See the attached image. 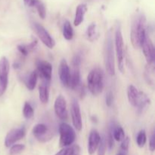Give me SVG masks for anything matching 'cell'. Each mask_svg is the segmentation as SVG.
Returning <instances> with one entry per match:
<instances>
[{"label":"cell","mask_w":155,"mask_h":155,"mask_svg":"<svg viewBox=\"0 0 155 155\" xmlns=\"http://www.w3.org/2000/svg\"><path fill=\"white\" fill-rule=\"evenodd\" d=\"M146 36V18L143 14H138L133 19L130 31L133 46L135 48H140Z\"/></svg>","instance_id":"obj_1"},{"label":"cell","mask_w":155,"mask_h":155,"mask_svg":"<svg viewBox=\"0 0 155 155\" xmlns=\"http://www.w3.org/2000/svg\"><path fill=\"white\" fill-rule=\"evenodd\" d=\"M87 86L94 96L100 95L104 89V74L101 68H95L87 76Z\"/></svg>","instance_id":"obj_2"},{"label":"cell","mask_w":155,"mask_h":155,"mask_svg":"<svg viewBox=\"0 0 155 155\" xmlns=\"http://www.w3.org/2000/svg\"><path fill=\"white\" fill-rule=\"evenodd\" d=\"M104 62L106 71L111 77L115 75V60H114V48L112 35L110 33H107L104 45Z\"/></svg>","instance_id":"obj_3"},{"label":"cell","mask_w":155,"mask_h":155,"mask_svg":"<svg viewBox=\"0 0 155 155\" xmlns=\"http://www.w3.org/2000/svg\"><path fill=\"white\" fill-rule=\"evenodd\" d=\"M60 134V146L61 148L69 147L74 144L76 139V133L71 125L66 123H61L59 126Z\"/></svg>","instance_id":"obj_4"},{"label":"cell","mask_w":155,"mask_h":155,"mask_svg":"<svg viewBox=\"0 0 155 155\" xmlns=\"http://www.w3.org/2000/svg\"><path fill=\"white\" fill-rule=\"evenodd\" d=\"M115 52L119 71L121 73L124 71V42L120 28L117 29L114 36Z\"/></svg>","instance_id":"obj_5"},{"label":"cell","mask_w":155,"mask_h":155,"mask_svg":"<svg viewBox=\"0 0 155 155\" xmlns=\"http://www.w3.org/2000/svg\"><path fill=\"white\" fill-rule=\"evenodd\" d=\"M10 64L6 57L0 58V96L5 92L8 83V74Z\"/></svg>","instance_id":"obj_6"},{"label":"cell","mask_w":155,"mask_h":155,"mask_svg":"<svg viewBox=\"0 0 155 155\" xmlns=\"http://www.w3.org/2000/svg\"><path fill=\"white\" fill-rule=\"evenodd\" d=\"M33 28L39 39L45 46L51 49L54 48L55 45V41L43 26L41 25L39 23H33Z\"/></svg>","instance_id":"obj_7"},{"label":"cell","mask_w":155,"mask_h":155,"mask_svg":"<svg viewBox=\"0 0 155 155\" xmlns=\"http://www.w3.org/2000/svg\"><path fill=\"white\" fill-rule=\"evenodd\" d=\"M32 133L40 142H48L52 138V133L48 127L44 124H36L32 129Z\"/></svg>","instance_id":"obj_8"},{"label":"cell","mask_w":155,"mask_h":155,"mask_svg":"<svg viewBox=\"0 0 155 155\" xmlns=\"http://www.w3.org/2000/svg\"><path fill=\"white\" fill-rule=\"evenodd\" d=\"M71 114L73 125L77 131H81L83 128V120H82L80 106L77 99L74 98L71 101Z\"/></svg>","instance_id":"obj_9"},{"label":"cell","mask_w":155,"mask_h":155,"mask_svg":"<svg viewBox=\"0 0 155 155\" xmlns=\"http://www.w3.org/2000/svg\"><path fill=\"white\" fill-rule=\"evenodd\" d=\"M25 135L26 130L24 127L12 129L6 135L5 139V145L7 148H10L17 142L24 139Z\"/></svg>","instance_id":"obj_10"},{"label":"cell","mask_w":155,"mask_h":155,"mask_svg":"<svg viewBox=\"0 0 155 155\" xmlns=\"http://www.w3.org/2000/svg\"><path fill=\"white\" fill-rule=\"evenodd\" d=\"M54 110L56 116L61 120H67L68 118V105L64 97L62 95H58L54 101Z\"/></svg>","instance_id":"obj_11"},{"label":"cell","mask_w":155,"mask_h":155,"mask_svg":"<svg viewBox=\"0 0 155 155\" xmlns=\"http://www.w3.org/2000/svg\"><path fill=\"white\" fill-rule=\"evenodd\" d=\"M36 71L42 80L51 81L52 76V65L47 61L38 60L36 61Z\"/></svg>","instance_id":"obj_12"},{"label":"cell","mask_w":155,"mask_h":155,"mask_svg":"<svg viewBox=\"0 0 155 155\" xmlns=\"http://www.w3.org/2000/svg\"><path fill=\"white\" fill-rule=\"evenodd\" d=\"M141 48H142V52H143L144 56L146 59L148 64H154L155 59L154 45L151 39L148 36L144 40Z\"/></svg>","instance_id":"obj_13"},{"label":"cell","mask_w":155,"mask_h":155,"mask_svg":"<svg viewBox=\"0 0 155 155\" xmlns=\"http://www.w3.org/2000/svg\"><path fill=\"white\" fill-rule=\"evenodd\" d=\"M58 75L61 84L65 87H69L71 70H70L69 65L65 59H62L59 64Z\"/></svg>","instance_id":"obj_14"},{"label":"cell","mask_w":155,"mask_h":155,"mask_svg":"<svg viewBox=\"0 0 155 155\" xmlns=\"http://www.w3.org/2000/svg\"><path fill=\"white\" fill-rule=\"evenodd\" d=\"M101 136L96 130H91L88 139V153L89 155L95 154L99 145Z\"/></svg>","instance_id":"obj_15"},{"label":"cell","mask_w":155,"mask_h":155,"mask_svg":"<svg viewBox=\"0 0 155 155\" xmlns=\"http://www.w3.org/2000/svg\"><path fill=\"white\" fill-rule=\"evenodd\" d=\"M81 84V76H80V67H73L71 71L69 87L71 89H77Z\"/></svg>","instance_id":"obj_16"},{"label":"cell","mask_w":155,"mask_h":155,"mask_svg":"<svg viewBox=\"0 0 155 155\" xmlns=\"http://www.w3.org/2000/svg\"><path fill=\"white\" fill-rule=\"evenodd\" d=\"M50 82L42 80L39 86V98L42 104H47L49 99Z\"/></svg>","instance_id":"obj_17"},{"label":"cell","mask_w":155,"mask_h":155,"mask_svg":"<svg viewBox=\"0 0 155 155\" xmlns=\"http://www.w3.org/2000/svg\"><path fill=\"white\" fill-rule=\"evenodd\" d=\"M87 12V5L86 4H80L76 8L75 16H74V26L80 25L84 20L85 15Z\"/></svg>","instance_id":"obj_18"},{"label":"cell","mask_w":155,"mask_h":155,"mask_svg":"<svg viewBox=\"0 0 155 155\" xmlns=\"http://www.w3.org/2000/svg\"><path fill=\"white\" fill-rule=\"evenodd\" d=\"M139 97V92L136 86L130 85L127 88V98L130 104L133 107H136Z\"/></svg>","instance_id":"obj_19"},{"label":"cell","mask_w":155,"mask_h":155,"mask_svg":"<svg viewBox=\"0 0 155 155\" xmlns=\"http://www.w3.org/2000/svg\"><path fill=\"white\" fill-rule=\"evenodd\" d=\"M150 104V99L148 98V95L145 93V92H139V100H138L137 106L136 108L138 110V113L141 114L143 111L144 109Z\"/></svg>","instance_id":"obj_20"},{"label":"cell","mask_w":155,"mask_h":155,"mask_svg":"<svg viewBox=\"0 0 155 155\" xmlns=\"http://www.w3.org/2000/svg\"><path fill=\"white\" fill-rule=\"evenodd\" d=\"M54 155H80V148L78 145L63 148Z\"/></svg>","instance_id":"obj_21"},{"label":"cell","mask_w":155,"mask_h":155,"mask_svg":"<svg viewBox=\"0 0 155 155\" xmlns=\"http://www.w3.org/2000/svg\"><path fill=\"white\" fill-rule=\"evenodd\" d=\"M62 34L66 40L71 41L74 38V29L69 21H65L62 28Z\"/></svg>","instance_id":"obj_22"},{"label":"cell","mask_w":155,"mask_h":155,"mask_svg":"<svg viewBox=\"0 0 155 155\" xmlns=\"http://www.w3.org/2000/svg\"><path fill=\"white\" fill-rule=\"evenodd\" d=\"M86 37L88 40L91 42L96 40L97 38L98 37V33L97 32L96 24L95 23H92L87 27V30L86 31Z\"/></svg>","instance_id":"obj_23"},{"label":"cell","mask_w":155,"mask_h":155,"mask_svg":"<svg viewBox=\"0 0 155 155\" xmlns=\"http://www.w3.org/2000/svg\"><path fill=\"white\" fill-rule=\"evenodd\" d=\"M38 77H39V76H38L37 71H33V72L29 75V77H27L25 84L29 90L32 91L35 89L36 83H37Z\"/></svg>","instance_id":"obj_24"},{"label":"cell","mask_w":155,"mask_h":155,"mask_svg":"<svg viewBox=\"0 0 155 155\" xmlns=\"http://www.w3.org/2000/svg\"><path fill=\"white\" fill-rule=\"evenodd\" d=\"M111 133L114 139L117 142H122L124 138L126 137L125 132L120 126H116V127H113L111 129Z\"/></svg>","instance_id":"obj_25"},{"label":"cell","mask_w":155,"mask_h":155,"mask_svg":"<svg viewBox=\"0 0 155 155\" xmlns=\"http://www.w3.org/2000/svg\"><path fill=\"white\" fill-rule=\"evenodd\" d=\"M23 115L27 120L32 118L33 117V115H34V110H33V107L27 101H26L24 104V107H23Z\"/></svg>","instance_id":"obj_26"},{"label":"cell","mask_w":155,"mask_h":155,"mask_svg":"<svg viewBox=\"0 0 155 155\" xmlns=\"http://www.w3.org/2000/svg\"><path fill=\"white\" fill-rule=\"evenodd\" d=\"M147 142V136L145 130H140L136 136V144L139 148H143Z\"/></svg>","instance_id":"obj_27"},{"label":"cell","mask_w":155,"mask_h":155,"mask_svg":"<svg viewBox=\"0 0 155 155\" xmlns=\"http://www.w3.org/2000/svg\"><path fill=\"white\" fill-rule=\"evenodd\" d=\"M97 149H98V155H105L106 151H107V141L104 136L101 137L99 145Z\"/></svg>","instance_id":"obj_28"},{"label":"cell","mask_w":155,"mask_h":155,"mask_svg":"<svg viewBox=\"0 0 155 155\" xmlns=\"http://www.w3.org/2000/svg\"><path fill=\"white\" fill-rule=\"evenodd\" d=\"M24 149H25V145H23V144H15L12 146H11L10 154H18L22 152V151H24Z\"/></svg>","instance_id":"obj_29"},{"label":"cell","mask_w":155,"mask_h":155,"mask_svg":"<svg viewBox=\"0 0 155 155\" xmlns=\"http://www.w3.org/2000/svg\"><path fill=\"white\" fill-rule=\"evenodd\" d=\"M23 1L27 7L35 8L36 9H37L39 6L43 4L41 0H23Z\"/></svg>","instance_id":"obj_30"},{"label":"cell","mask_w":155,"mask_h":155,"mask_svg":"<svg viewBox=\"0 0 155 155\" xmlns=\"http://www.w3.org/2000/svg\"><path fill=\"white\" fill-rule=\"evenodd\" d=\"M114 138L113 136H112L111 133V129L109 130L108 134H107V136L106 137V141H107V147H108L109 150H111L113 148L114 145Z\"/></svg>","instance_id":"obj_31"},{"label":"cell","mask_w":155,"mask_h":155,"mask_svg":"<svg viewBox=\"0 0 155 155\" xmlns=\"http://www.w3.org/2000/svg\"><path fill=\"white\" fill-rule=\"evenodd\" d=\"M130 139L129 137H125L124 140L122 141L120 145V150L121 151H126V152H128L129 151V147H130Z\"/></svg>","instance_id":"obj_32"},{"label":"cell","mask_w":155,"mask_h":155,"mask_svg":"<svg viewBox=\"0 0 155 155\" xmlns=\"http://www.w3.org/2000/svg\"><path fill=\"white\" fill-rule=\"evenodd\" d=\"M17 48H18V51L24 56H27L29 54V53H30V51H29L28 48H27V45H24V44L18 45L17 46Z\"/></svg>","instance_id":"obj_33"},{"label":"cell","mask_w":155,"mask_h":155,"mask_svg":"<svg viewBox=\"0 0 155 155\" xmlns=\"http://www.w3.org/2000/svg\"><path fill=\"white\" fill-rule=\"evenodd\" d=\"M105 103L107 107H110L114 103V95L112 92L109 91L105 97Z\"/></svg>","instance_id":"obj_34"},{"label":"cell","mask_w":155,"mask_h":155,"mask_svg":"<svg viewBox=\"0 0 155 155\" xmlns=\"http://www.w3.org/2000/svg\"><path fill=\"white\" fill-rule=\"evenodd\" d=\"M82 62L81 55L79 54H76L72 59V66L73 67H80Z\"/></svg>","instance_id":"obj_35"},{"label":"cell","mask_w":155,"mask_h":155,"mask_svg":"<svg viewBox=\"0 0 155 155\" xmlns=\"http://www.w3.org/2000/svg\"><path fill=\"white\" fill-rule=\"evenodd\" d=\"M149 149L151 151H154L155 150V133L153 131L149 140Z\"/></svg>","instance_id":"obj_36"},{"label":"cell","mask_w":155,"mask_h":155,"mask_svg":"<svg viewBox=\"0 0 155 155\" xmlns=\"http://www.w3.org/2000/svg\"><path fill=\"white\" fill-rule=\"evenodd\" d=\"M127 154H128V152H126V151H121V150H120L119 152H118L116 155H127Z\"/></svg>","instance_id":"obj_37"}]
</instances>
